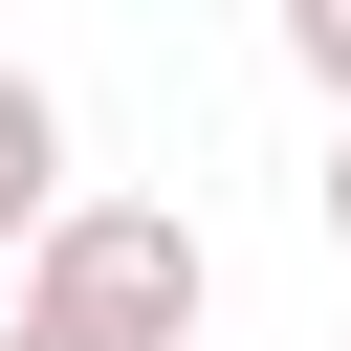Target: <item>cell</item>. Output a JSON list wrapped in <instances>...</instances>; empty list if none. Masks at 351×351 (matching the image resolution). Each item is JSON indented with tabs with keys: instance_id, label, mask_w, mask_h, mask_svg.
Masks as SVG:
<instances>
[{
	"instance_id": "4",
	"label": "cell",
	"mask_w": 351,
	"mask_h": 351,
	"mask_svg": "<svg viewBox=\"0 0 351 351\" xmlns=\"http://www.w3.org/2000/svg\"><path fill=\"white\" fill-rule=\"evenodd\" d=\"M329 241H351V154H329Z\"/></svg>"
},
{
	"instance_id": "1",
	"label": "cell",
	"mask_w": 351,
	"mask_h": 351,
	"mask_svg": "<svg viewBox=\"0 0 351 351\" xmlns=\"http://www.w3.org/2000/svg\"><path fill=\"white\" fill-rule=\"evenodd\" d=\"M197 219L176 197H88L44 263H22V307H0V351H197Z\"/></svg>"
},
{
	"instance_id": "2",
	"label": "cell",
	"mask_w": 351,
	"mask_h": 351,
	"mask_svg": "<svg viewBox=\"0 0 351 351\" xmlns=\"http://www.w3.org/2000/svg\"><path fill=\"white\" fill-rule=\"evenodd\" d=\"M66 219H88V197H66V110H44V88H22V66H0V241H22V263H44V241H66Z\"/></svg>"
},
{
	"instance_id": "3",
	"label": "cell",
	"mask_w": 351,
	"mask_h": 351,
	"mask_svg": "<svg viewBox=\"0 0 351 351\" xmlns=\"http://www.w3.org/2000/svg\"><path fill=\"white\" fill-rule=\"evenodd\" d=\"M285 66H307V88L351 110V0H285Z\"/></svg>"
}]
</instances>
